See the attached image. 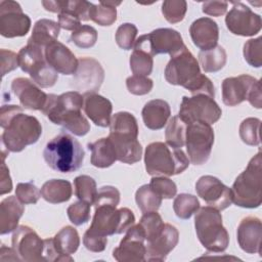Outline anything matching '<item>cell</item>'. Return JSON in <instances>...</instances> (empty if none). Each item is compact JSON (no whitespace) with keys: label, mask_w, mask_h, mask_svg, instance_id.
<instances>
[{"label":"cell","mask_w":262,"mask_h":262,"mask_svg":"<svg viewBox=\"0 0 262 262\" xmlns=\"http://www.w3.org/2000/svg\"><path fill=\"white\" fill-rule=\"evenodd\" d=\"M245 60L254 68L262 66V37L250 39L244 44L243 49Z\"/></svg>","instance_id":"obj_45"},{"label":"cell","mask_w":262,"mask_h":262,"mask_svg":"<svg viewBox=\"0 0 262 262\" xmlns=\"http://www.w3.org/2000/svg\"><path fill=\"white\" fill-rule=\"evenodd\" d=\"M179 241L178 229L170 224L165 223L162 232L152 241L146 243L145 261H164L168 254L176 247Z\"/></svg>","instance_id":"obj_21"},{"label":"cell","mask_w":262,"mask_h":262,"mask_svg":"<svg viewBox=\"0 0 262 262\" xmlns=\"http://www.w3.org/2000/svg\"><path fill=\"white\" fill-rule=\"evenodd\" d=\"M248 100L256 108L262 106L260 80L250 75L229 77L222 82V101L228 106H235Z\"/></svg>","instance_id":"obj_8"},{"label":"cell","mask_w":262,"mask_h":262,"mask_svg":"<svg viewBox=\"0 0 262 262\" xmlns=\"http://www.w3.org/2000/svg\"><path fill=\"white\" fill-rule=\"evenodd\" d=\"M134 223L135 216L128 208L116 209L112 206H98L95 207L91 225L86 231L107 237L126 232Z\"/></svg>","instance_id":"obj_7"},{"label":"cell","mask_w":262,"mask_h":262,"mask_svg":"<svg viewBox=\"0 0 262 262\" xmlns=\"http://www.w3.org/2000/svg\"><path fill=\"white\" fill-rule=\"evenodd\" d=\"M104 79V71L100 63L91 57H82L79 59L78 70L73 80L78 89H83L85 93L95 92L99 89Z\"/></svg>","instance_id":"obj_19"},{"label":"cell","mask_w":262,"mask_h":262,"mask_svg":"<svg viewBox=\"0 0 262 262\" xmlns=\"http://www.w3.org/2000/svg\"><path fill=\"white\" fill-rule=\"evenodd\" d=\"M15 195L24 205H28L36 204L41 196V192L33 182H20L16 185Z\"/></svg>","instance_id":"obj_50"},{"label":"cell","mask_w":262,"mask_h":262,"mask_svg":"<svg viewBox=\"0 0 262 262\" xmlns=\"http://www.w3.org/2000/svg\"><path fill=\"white\" fill-rule=\"evenodd\" d=\"M31 29V18L23 12L18 2L0 1V34L5 38L26 36Z\"/></svg>","instance_id":"obj_14"},{"label":"cell","mask_w":262,"mask_h":262,"mask_svg":"<svg viewBox=\"0 0 262 262\" xmlns=\"http://www.w3.org/2000/svg\"><path fill=\"white\" fill-rule=\"evenodd\" d=\"M194 227L196 236L209 252H224L229 245V235L222 224V216L213 207L200 208L194 213Z\"/></svg>","instance_id":"obj_6"},{"label":"cell","mask_w":262,"mask_h":262,"mask_svg":"<svg viewBox=\"0 0 262 262\" xmlns=\"http://www.w3.org/2000/svg\"><path fill=\"white\" fill-rule=\"evenodd\" d=\"M0 126L4 129L2 143L12 152H19L28 145L36 143L42 134L38 119L23 113V108L15 104L1 106Z\"/></svg>","instance_id":"obj_1"},{"label":"cell","mask_w":262,"mask_h":262,"mask_svg":"<svg viewBox=\"0 0 262 262\" xmlns=\"http://www.w3.org/2000/svg\"><path fill=\"white\" fill-rule=\"evenodd\" d=\"M195 191L208 206L218 211L225 210L232 203L231 189L212 175H204L195 183Z\"/></svg>","instance_id":"obj_18"},{"label":"cell","mask_w":262,"mask_h":262,"mask_svg":"<svg viewBox=\"0 0 262 262\" xmlns=\"http://www.w3.org/2000/svg\"><path fill=\"white\" fill-rule=\"evenodd\" d=\"M11 245L20 260L26 262L44 261V239L33 228L27 225L17 226L13 231Z\"/></svg>","instance_id":"obj_15"},{"label":"cell","mask_w":262,"mask_h":262,"mask_svg":"<svg viewBox=\"0 0 262 262\" xmlns=\"http://www.w3.org/2000/svg\"><path fill=\"white\" fill-rule=\"evenodd\" d=\"M200 209L198 198L189 193L178 194L173 202V210L180 219H189Z\"/></svg>","instance_id":"obj_37"},{"label":"cell","mask_w":262,"mask_h":262,"mask_svg":"<svg viewBox=\"0 0 262 262\" xmlns=\"http://www.w3.org/2000/svg\"><path fill=\"white\" fill-rule=\"evenodd\" d=\"M232 203L247 209L258 208L262 203V158L259 150L247 168L236 177L232 187Z\"/></svg>","instance_id":"obj_5"},{"label":"cell","mask_w":262,"mask_h":262,"mask_svg":"<svg viewBox=\"0 0 262 262\" xmlns=\"http://www.w3.org/2000/svg\"><path fill=\"white\" fill-rule=\"evenodd\" d=\"M200 64L193 54L184 46L171 56L165 68V79L171 85L182 86L189 90L201 76Z\"/></svg>","instance_id":"obj_10"},{"label":"cell","mask_w":262,"mask_h":262,"mask_svg":"<svg viewBox=\"0 0 262 262\" xmlns=\"http://www.w3.org/2000/svg\"><path fill=\"white\" fill-rule=\"evenodd\" d=\"M44 55L47 63L57 73L63 75L76 74L79 60L62 43L58 41L51 43L44 49Z\"/></svg>","instance_id":"obj_23"},{"label":"cell","mask_w":262,"mask_h":262,"mask_svg":"<svg viewBox=\"0 0 262 262\" xmlns=\"http://www.w3.org/2000/svg\"><path fill=\"white\" fill-rule=\"evenodd\" d=\"M88 148L91 150L90 162L94 167L107 168L118 161L115 147L108 137L89 143Z\"/></svg>","instance_id":"obj_30"},{"label":"cell","mask_w":262,"mask_h":262,"mask_svg":"<svg viewBox=\"0 0 262 262\" xmlns=\"http://www.w3.org/2000/svg\"><path fill=\"white\" fill-rule=\"evenodd\" d=\"M226 60V51L220 45L210 50L200 51L199 53V61L205 73H216L220 71L225 66Z\"/></svg>","instance_id":"obj_33"},{"label":"cell","mask_w":262,"mask_h":262,"mask_svg":"<svg viewBox=\"0 0 262 262\" xmlns=\"http://www.w3.org/2000/svg\"><path fill=\"white\" fill-rule=\"evenodd\" d=\"M55 125L62 126L76 136H84L90 130V124L82 115L81 110H69L60 113L52 121Z\"/></svg>","instance_id":"obj_31"},{"label":"cell","mask_w":262,"mask_h":262,"mask_svg":"<svg viewBox=\"0 0 262 262\" xmlns=\"http://www.w3.org/2000/svg\"><path fill=\"white\" fill-rule=\"evenodd\" d=\"M213 144L214 131L210 124L196 121L186 125L185 145L191 164H205L211 155Z\"/></svg>","instance_id":"obj_12"},{"label":"cell","mask_w":262,"mask_h":262,"mask_svg":"<svg viewBox=\"0 0 262 262\" xmlns=\"http://www.w3.org/2000/svg\"><path fill=\"white\" fill-rule=\"evenodd\" d=\"M126 86L128 91L134 95H145L152 89L154 82L147 77L133 75L126 79Z\"/></svg>","instance_id":"obj_49"},{"label":"cell","mask_w":262,"mask_h":262,"mask_svg":"<svg viewBox=\"0 0 262 262\" xmlns=\"http://www.w3.org/2000/svg\"><path fill=\"white\" fill-rule=\"evenodd\" d=\"M74 188L76 196L84 202L93 205L97 194L95 180L88 175H80L74 179Z\"/></svg>","instance_id":"obj_38"},{"label":"cell","mask_w":262,"mask_h":262,"mask_svg":"<svg viewBox=\"0 0 262 262\" xmlns=\"http://www.w3.org/2000/svg\"><path fill=\"white\" fill-rule=\"evenodd\" d=\"M184 46L179 32L170 28H160L137 38L133 48L143 50L154 57L165 53L173 56Z\"/></svg>","instance_id":"obj_11"},{"label":"cell","mask_w":262,"mask_h":262,"mask_svg":"<svg viewBox=\"0 0 262 262\" xmlns=\"http://www.w3.org/2000/svg\"><path fill=\"white\" fill-rule=\"evenodd\" d=\"M189 34L193 44L201 51H206L217 46L219 28L212 18L200 17L190 25Z\"/></svg>","instance_id":"obj_24"},{"label":"cell","mask_w":262,"mask_h":262,"mask_svg":"<svg viewBox=\"0 0 262 262\" xmlns=\"http://www.w3.org/2000/svg\"><path fill=\"white\" fill-rule=\"evenodd\" d=\"M162 198L149 186L141 185L135 192V201L142 213L158 211L162 205Z\"/></svg>","instance_id":"obj_35"},{"label":"cell","mask_w":262,"mask_h":262,"mask_svg":"<svg viewBox=\"0 0 262 262\" xmlns=\"http://www.w3.org/2000/svg\"><path fill=\"white\" fill-rule=\"evenodd\" d=\"M144 164L147 174L151 176H173L182 173L188 167L189 160L181 148L155 141L145 147Z\"/></svg>","instance_id":"obj_4"},{"label":"cell","mask_w":262,"mask_h":262,"mask_svg":"<svg viewBox=\"0 0 262 262\" xmlns=\"http://www.w3.org/2000/svg\"><path fill=\"white\" fill-rule=\"evenodd\" d=\"M260 126L261 121L257 118L245 119L238 129L239 137L242 141L248 145L260 144Z\"/></svg>","instance_id":"obj_41"},{"label":"cell","mask_w":262,"mask_h":262,"mask_svg":"<svg viewBox=\"0 0 262 262\" xmlns=\"http://www.w3.org/2000/svg\"><path fill=\"white\" fill-rule=\"evenodd\" d=\"M185 132L186 124L178 116L172 117L165 130L166 143L173 147L181 148L185 144Z\"/></svg>","instance_id":"obj_36"},{"label":"cell","mask_w":262,"mask_h":262,"mask_svg":"<svg viewBox=\"0 0 262 262\" xmlns=\"http://www.w3.org/2000/svg\"><path fill=\"white\" fill-rule=\"evenodd\" d=\"M120 203V191L117 187L106 185L99 188L94 200V207L112 206L117 207Z\"/></svg>","instance_id":"obj_51"},{"label":"cell","mask_w":262,"mask_h":262,"mask_svg":"<svg viewBox=\"0 0 262 262\" xmlns=\"http://www.w3.org/2000/svg\"><path fill=\"white\" fill-rule=\"evenodd\" d=\"M222 111L218 103L214 98L205 94L183 96L178 113V117L186 125L196 121L212 125L220 119Z\"/></svg>","instance_id":"obj_13"},{"label":"cell","mask_w":262,"mask_h":262,"mask_svg":"<svg viewBox=\"0 0 262 262\" xmlns=\"http://www.w3.org/2000/svg\"><path fill=\"white\" fill-rule=\"evenodd\" d=\"M149 186L162 199H172L176 195L177 192V186L175 182L167 176H154L150 179Z\"/></svg>","instance_id":"obj_47"},{"label":"cell","mask_w":262,"mask_h":262,"mask_svg":"<svg viewBox=\"0 0 262 262\" xmlns=\"http://www.w3.org/2000/svg\"><path fill=\"white\" fill-rule=\"evenodd\" d=\"M17 56L19 68L30 75L35 84L42 88H48L56 83L57 72L47 63L43 48L27 44L19 50Z\"/></svg>","instance_id":"obj_9"},{"label":"cell","mask_w":262,"mask_h":262,"mask_svg":"<svg viewBox=\"0 0 262 262\" xmlns=\"http://www.w3.org/2000/svg\"><path fill=\"white\" fill-rule=\"evenodd\" d=\"M59 31L60 27L58 23L48 18H41L35 23L32 35L28 40V44L36 45L45 49L48 45L56 41Z\"/></svg>","instance_id":"obj_28"},{"label":"cell","mask_w":262,"mask_h":262,"mask_svg":"<svg viewBox=\"0 0 262 262\" xmlns=\"http://www.w3.org/2000/svg\"><path fill=\"white\" fill-rule=\"evenodd\" d=\"M12 190V181L9 174V169L5 165V155L2 152V165L0 175V194L3 195Z\"/></svg>","instance_id":"obj_56"},{"label":"cell","mask_w":262,"mask_h":262,"mask_svg":"<svg viewBox=\"0 0 262 262\" xmlns=\"http://www.w3.org/2000/svg\"><path fill=\"white\" fill-rule=\"evenodd\" d=\"M144 125L150 130H160L167 124L171 115L170 105L163 99H152L146 102L141 112Z\"/></svg>","instance_id":"obj_27"},{"label":"cell","mask_w":262,"mask_h":262,"mask_svg":"<svg viewBox=\"0 0 262 262\" xmlns=\"http://www.w3.org/2000/svg\"><path fill=\"white\" fill-rule=\"evenodd\" d=\"M58 25L61 29L67 31H75L79 27H81V20L80 18L74 14L73 12L63 10L58 13Z\"/></svg>","instance_id":"obj_54"},{"label":"cell","mask_w":262,"mask_h":262,"mask_svg":"<svg viewBox=\"0 0 262 262\" xmlns=\"http://www.w3.org/2000/svg\"><path fill=\"white\" fill-rule=\"evenodd\" d=\"M227 7L228 3L225 1H206L202 5V10L211 16H221L226 13Z\"/></svg>","instance_id":"obj_55"},{"label":"cell","mask_w":262,"mask_h":262,"mask_svg":"<svg viewBox=\"0 0 262 262\" xmlns=\"http://www.w3.org/2000/svg\"><path fill=\"white\" fill-rule=\"evenodd\" d=\"M93 3L85 1V0H63L61 1V11L67 10L76 14L80 20H89L90 12Z\"/></svg>","instance_id":"obj_48"},{"label":"cell","mask_w":262,"mask_h":262,"mask_svg":"<svg viewBox=\"0 0 262 262\" xmlns=\"http://www.w3.org/2000/svg\"><path fill=\"white\" fill-rule=\"evenodd\" d=\"M24 212V204L16 195H10L4 199L0 203V233L6 234L14 231Z\"/></svg>","instance_id":"obj_26"},{"label":"cell","mask_w":262,"mask_h":262,"mask_svg":"<svg viewBox=\"0 0 262 262\" xmlns=\"http://www.w3.org/2000/svg\"><path fill=\"white\" fill-rule=\"evenodd\" d=\"M0 66H1V76L4 77L7 73L15 70L18 64V56L15 52L1 49L0 50Z\"/></svg>","instance_id":"obj_52"},{"label":"cell","mask_w":262,"mask_h":262,"mask_svg":"<svg viewBox=\"0 0 262 262\" xmlns=\"http://www.w3.org/2000/svg\"><path fill=\"white\" fill-rule=\"evenodd\" d=\"M129 62L133 75L147 77L152 72V56L143 50L134 49L130 55Z\"/></svg>","instance_id":"obj_40"},{"label":"cell","mask_w":262,"mask_h":262,"mask_svg":"<svg viewBox=\"0 0 262 262\" xmlns=\"http://www.w3.org/2000/svg\"><path fill=\"white\" fill-rule=\"evenodd\" d=\"M225 24L230 33L237 36L250 37L258 34L262 28L261 16L242 2H234L226 13Z\"/></svg>","instance_id":"obj_16"},{"label":"cell","mask_w":262,"mask_h":262,"mask_svg":"<svg viewBox=\"0 0 262 262\" xmlns=\"http://www.w3.org/2000/svg\"><path fill=\"white\" fill-rule=\"evenodd\" d=\"M55 250L61 257V261H73L71 257L80 246V236L76 228L73 226L62 227L53 237Z\"/></svg>","instance_id":"obj_29"},{"label":"cell","mask_w":262,"mask_h":262,"mask_svg":"<svg viewBox=\"0 0 262 262\" xmlns=\"http://www.w3.org/2000/svg\"><path fill=\"white\" fill-rule=\"evenodd\" d=\"M85 151L80 142L62 131L47 142L43 158L53 170L61 173L77 171L83 164Z\"/></svg>","instance_id":"obj_3"},{"label":"cell","mask_w":262,"mask_h":262,"mask_svg":"<svg viewBox=\"0 0 262 262\" xmlns=\"http://www.w3.org/2000/svg\"><path fill=\"white\" fill-rule=\"evenodd\" d=\"M138 30L134 24H122L116 32V42L118 46L124 50H130L134 47Z\"/></svg>","instance_id":"obj_44"},{"label":"cell","mask_w":262,"mask_h":262,"mask_svg":"<svg viewBox=\"0 0 262 262\" xmlns=\"http://www.w3.org/2000/svg\"><path fill=\"white\" fill-rule=\"evenodd\" d=\"M262 225L258 217L248 216L244 218L236 230V239L239 248L248 254L261 253Z\"/></svg>","instance_id":"obj_22"},{"label":"cell","mask_w":262,"mask_h":262,"mask_svg":"<svg viewBox=\"0 0 262 262\" xmlns=\"http://www.w3.org/2000/svg\"><path fill=\"white\" fill-rule=\"evenodd\" d=\"M90 207L91 205L84 201H78L70 205L67 209V214L70 221L74 225H82L90 219Z\"/></svg>","instance_id":"obj_46"},{"label":"cell","mask_w":262,"mask_h":262,"mask_svg":"<svg viewBox=\"0 0 262 262\" xmlns=\"http://www.w3.org/2000/svg\"><path fill=\"white\" fill-rule=\"evenodd\" d=\"M143 229L138 224L132 225L126 231L119 246L114 249L113 257L119 262L145 261L146 246Z\"/></svg>","instance_id":"obj_17"},{"label":"cell","mask_w":262,"mask_h":262,"mask_svg":"<svg viewBox=\"0 0 262 262\" xmlns=\"http://www.w3.org/2000/svg\"><path fill=\"white\" fill-rule=\"evenodd\" d=\"M42 5L47 11H50V12L59 13L61 10V1L60 0H57V1L44 0V1H42Z\"/></svg>","instance_id":"obj_57"},{"label":"cell","mask_w":262,"mask_h":262,"mask_svg":"<svg viewBox=\"0 0 262 262\" xmlns=\"http://www.w3.org/2000/svg\"><path fill=\"white\" fill-rule=\"evenodd\" d=\"M11 90L25 108L42 111L46 103L48 94L28 78H15L11 83Z\"/></svg>","instance_id":"obj_20"},{"label":"cell","mask_w":262,"mask_h":262,"mask_svg":"<svg viewBox=\"0 0 262 262\" xmlns=\"http://www.w3.org/2000/svg\"><path fill=\"white\" fill-rule=\"evenodd\" d=\"M139 225L143 229L145 235V242H150L155 237H157L163 230L165 223L161 217V215L157 212H147L143 213L140 218Z\"/></svg>","instance_id":"obj_39"},{"label":"cell","mask_w":262,"mask_h":262,"mask_svg":"<svg viewBox=\"0 0 262 262\" xmlns=\"http://www.w3.org/2000/svg\"><path fill=\"white\" fill-rule=\"evenodd\" d=\"M187 11V3L184 0H166L162 3V13L170 24L181 21Z\"/></svg>","instance_id":"obj_42"},{"label":"cell","mask_w":262,"mask_h":262,"mask_svg":"<svg viewBox=\"0 0 262 262\" xmlns=\"http://www.w3.org/2000/svg\"><path fill=\"white\" fill-rule=\"evenodd\" d=\"M121 2L100 1L98 4H93L90 12V19L99 26H111L117 19L116 7Z\"/></svg>","instance_id":"obj_34"},{"label":"cell","mask_w":262,"mask_h":262,"mask_svg":"<svg viewBox=\"0 0 262 262\" xmlns=\"http://www.w3.org/2000/svg\"><path fill=\"white\" fill-rule=\"evenodd\" d=\"M84 105L83 110L85 112V115L96 125L99 127H107L111 124L112 119V111H113V104L112 102L95 93V92H89L84 93Z\"/></svg>","instance_id":"obj_25"},{"label":"cell","mask_w":262,"mask_h":262,"mask_svg":"<svg viewBox=\"0 0 262 262\" xmlns=\"http://www.w3.org/2000/svg\"><path fill=\"white\" fill-rule=\"evenodd\" d=\"M70 39L80 48H91L97 41V31L91 26L82 25L71 34Z\"/></svg>","instance_id":"obj_43"},{"label":"cell","mask_w":262,"mask_h":262,"mask_svg":"<svg viewBox=\"0 0 262 262\" xmlns=\"http://www.w3.org/2000/svg\"><path fill=\"white\" fill-rule=\"evenodd\" d=\"M41 196L50 204L68 202L73 193L72 184L64 179H51L46 181L41 189Z\"/></svg>","instance_id":"obj_32"},{"label":"cell","mask_w":262,"mask_h":262,"mask_svg":"<svg viewBox=\"0 0 262 262\" xmlns=\"http://www.w3.org/2000/svg\"><path fill=\"white\" fill-rule=\"evenodd\" d=\"M108 138L115 147L118 161L130 165L140 161L142 147L137 139L138 125L131 113L119 112L112 117Z\"/></svg>","instance_id":"obj_2"},{"label":"cell","mask_w":262,"mask_h":262,"mask_svg":"<svg viewBox=\"0 0 262 262\" xmlns=\"http://www.w3.org/2000/svg\"><path fill=\"white\" fill-rule=\"evenodd\" d=\"M83 244L87 250L94 253H100L104 251L106 247L107 237L99 236L86 231L83 236Z\"/></svg>","instance_id":"obj_53"}]
</instances>
